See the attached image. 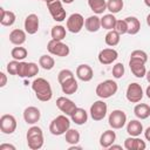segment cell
I'll return each mask as SVG.
<instances>
[{
  "instance_id": "cell-46",
  "label": "cell",
  "mask_w": 150,
  "mask_h": 150,
  "mask_svg": "<svg viewBox=\"0 0 150 150\" xmlns=\"http://www.w3.org/2000/svg\"><path fill=\"white\" fill-rule=\"evenodd\" d=\"M109 149H111V150H112V149H122V146H121V145H114V144H112Z\"/></svg>"
},
{
  "instance_id": "cell-15",
  "label": "cell",
  "mask_w": 150,
  "mask_h": 150,
  "mask_svg": "<svg viewBox=\"0 0 150 150\" xmlns=\"http://www.w3.org/2000/svg\"><path fill=\"white\" fill-rule=\"evenodd\" d=\"M118 57L117 50L114 48H104L98 53V61L102 64H110Z\"/></svg>"
},
{
  "instance_id": "cell-44",
  "label": "cell",
  "mask_w": 150,
  "mask_h": 150,
  "mask_svg": "<svg viewBox=\"0 0 150 150\" xmlns=\"http://www.w3.org/2000/svg\"><path fill=\"white\" fill-rule=\"evenodd\" d=\"M0 77H1V82H0V87L2 88V87H5L6 86V83H7V77H6V75H5V73H0Z\"/></svg>"
},
{
  "instance_id": "cell-11",
  "label": "cell",
  "mask_w": 150,
  "mask_h": 150,
  "mask_svg": "<svg viewBox=\"0 0 150 150\" xmlns=\"http://www.w3.org/2000/svg\"><path fill=\"white\" fill-rule=\"evenodd\" d=\"M16 129V120L13 115L5 114L0 117V130L4 134L11 135L15 131Z\"/></svg>"
},
{
  "instance_id": "cell-14",
  "label": "cell",
  "mask_w": 150,
  "mask_h": 150,
  "mask_svg": "<svg viewBox=\"0 0 150 150\" xmlns=\"http://www.w3.org/2000/svg\"><path fill=\"white\" fill-rule=\"evenodd\" d=\"M39 25H40V21H39V16L36 14L32 13V14H28L26 16L25 23H23L26 33H28L30 35L35 34L39 30Z\"/></svg>"
},
{
  "instance_id": "cell-6",
  "label": "cell",
  "mask_w": 150,
  "mask_h": 150,
  "mask_svg": "<svg viewBox=\"0 0 150 150\" xmlns=\"http://www.w3.org/2000/svg\"><path fill=\"white\" fill-rule=\"evenodd\" d=\"M47 7L49 9L50 15L53 16V19L57 22H62L63 20H66V9L62 6V1L61 0H53L47 4Z\"/></svg>"
},
{
  "instance_id": "cell-36",
  "label": "cell",
  "mask_w": 150,
  "mask_h": 150,
  "mask_svg": "<svg viewBox=\"0 0 150 150\" xmlns=\"http://www.w3.org/2000/svg\"><path fill=\"white\" fill-rule=\"evenodd\" d=\"M39 73V67L36 63L34 62H27V67H26V77H33L35 75H38Z\"/></svg>"
},
{
  "instance_id": "cell-41",
  "label": "cell",
  "mask_w": 150,
  "mask_h": 150,
  "mask_svg": "<svg viewBox=\"0 0 150 150\" xmlns=\"http://www.w3.org/2000/svg\"><path fill=\"white\" fill-rule=\"evenodd\" d=\"M130 57L141 59V60H143L145 63H146V61H148V55H146V53H145L144 50H141V49H136V50H134V52L131 53Z\"/></svg>"
},
{
  "instance_id": "cell-26",
  "label": "cell",
  "mask_w": 150,
  "mask_h": 150,
  "mask_svg": "<svg viewBox=\"0 0 150 150\" xmlns=\"http://www.w3.org/2000/svg\"><path fill=\"white\" fill-rule=\"evenodd\" d=\"M127 21L128 25V34L130 35H135L139 32L141 29V22L136 16H128L124 19Z\"/></svg>"
},
{
  "instance_id": "cell-47",
  "label": "cell",
  "mask_w": 150,
  "mask_h": 150,
  "mask_svg": "<svg viewBox=\"0 0 150 150\" xmlns=\"http://www.w3.org/2000/svg\"><path fill=\"white\" fill-rule=\"evenodd\" d=\"M145 94H146V96H148V98H150V86L146 88V90H145Z\"/></svg>"
},
{
  "instance_id": "cell-1",
  "label": "cell",
  "mask_w": 150,
  "mask_h": 150,
  "mask_svg": "<svg viewBox=\"0 0 150 150\" xmlns=\"http://www.w3.org/2000/svg\"><path fill=\"white\" fill-rule=\"evenodd\" d=\"M32 89L35 93V96L38 100L42 102H47L52 98L53 96V90L50 87V83L43 79V77H38L32 82Z\"/></svg>"
},
{
  "instance_id": "cell-22",
  "label": "cell",
  "mask_w": 150,
  "mask_h": 150,
  "mask_svg": "<svg viewBox=\"0 0 150 150\" xmlns=\"http://www.w3.org/2000/svg\"><path fill=\"white\" fill-rule=\"evenodd\" d=\"M61 89L63 91V94L66 95H73L79 89V84H77V81L75 80V77H71V79H68L66 80L64 82L61 83Z\"/></svg>"
},
{
  "instance_id": "cell-20",
  "label": "cell",
  "mask_w": 150,
  "mask_h": 150,
  "mask_svg": "<svg viewBox=\"0 0 150 150\" xmlns=\"http://www.w3.org/2000/svg\"><path fill=\"white\" fill-rule=\"evenodd\" d=\"M9 41L15 46H21L26 41V30L15 28L9 33Z\"/></svg>"
},
{
  "instance_id": "cell-51",
  "label": "cell",
  "mask_w": 150,
  "mask_h": 150,
  "mask_svg": "<svg viewBox=\"0 0 150 150\" xmlns=\"http://www.w3.org/2000/svg\"><path fill=\"white\" fill-rule=\"evenodd\" d=\"M144 4H145L148 7H150V0H144Z\"/></svg>"
},
{
  "instance_id": "cell-35",
  "label": "cell",
  "mask_w": 150,
  "mask_h": 150,
  "mask_svg": "<svg viewBox=\"0 0 150 150\" xmlns=\"http://www.w3.org/2000/svg\"><path fill=\"white\" fill-rule=\"evenodd\" d=\"M27 54H28L27 49H26L25 47H20V46L14 47V48L12 49V52H11L12 57H13L14 60H18V61H22V60L27 56Z\"/></svg>"
},
{
  "instance_id": "cell-19",
  "label": "cell",
  "mask_w": 150,
  "mask_h": 150,
  "mask_svg": "<svg viewBox=\"0 0 150 150\" xmlns=\"http://www.w3.org/2000/svg\"><path fill=\"white\" fill-rule=\"evenodd\" d=\"M116 139V134L112 130H105L100 137V145L104 149H109Z\"/></svg>"
},
{
  "instance_id": "cell-34",
  "label": "cell",
  "mask_w": 150,
  "mask_h": 150,
  "mask_svg": "<svg viewBox=\"0 0 150 150\" xmlns=\"http://www.w3.org/2000/svg\"><path fill=\"white\" fill-rule=\"evenodd\" d=\"M123 0H108L107 2V9L112 13V14H116L118 13L122 8H123Z\"/></svg>"
},
{
  "instance_id": "cell-42",
  "label": "cell",
  "mask_w": 150,
  "mask_h": 150,
  "mask_svg": "<svg viewBox=\"0 0 150 150\" xmlns=\"http://www.w3.org/2000/svg\"><path fill=\"white\" fill-rule=\"evenodd\" d=\"M26 67H27V62H23V61H20V62H19L18 76H20V77H26Z\"/></svg>"
},
{
  "instance_id": "cell-48",
  "label": "cell",
  "mask_w": 150,
  "mask_h": 150,
  "mask_svg": "<svg viewBox=\"0 0 150 150\" xmlns=\"http://www.w3.org/2000/svg\"><path fill=\"white\" fill-rule=\"evenodd\" d=\"M145 76H146V80H148V82L150 83V70H149V71H146V74H145Z\"/></svg>"
},
{
  "instance_id": "cell-18",
  "label": "cell",
  "mask_w": 150,
  "mask_h": 150,
  "mask_svg": "<svg viewBox=\"0 0 150 150\" xmlns=\"http://www.w3.org/2000/svg\"><path fill=\"white\" fill-rule=\"evenodd\" d=\"M124 148L127 150H144L146 148V144L144 141L138 138V136H130L124 141Z\"/></svg>"
},
{
  "instance_id": "cell-52",
  "label": "cell",
  "mask_w": 150,
  "mask_h": 150,
  "mask_svg": "<svg viewBox=\"0 0 150 150\" xmlns=\"http://www.w3.org/2000/svg\"><path fill=\"white\" fill-rule=\"evenodd\" d=\"M43 1H46V4H48V2H50V1H53V0H43Z\"/></svg>"
},
{
  "instance_id": "cell-32",
  "label": "cell",
  "mask_w": 150,
  "mask_h": 150,
  "mask_svg": "<svg viewBox=\"0 0 150 150\" xmlns=\"http://www.w3.org/2000/svg\"><path fill=\"white\" fill-rule=\"evenodd\" d=\"M66 135V142L70 145H74V144H77L80 142V132L75 129H68L67 132L64 134Z\"/></svg>"
},
{
  "instance_id": "cell-9",
  "label": "cell",
  "mask_w": 150,
  "mask_h": 150,
  "mask_svg": "<svg viewBox=\"0 0 150 150\" xmlns=\"http://www.w3.org/2000/svg\"><path fill=\"white\" fill-rule=\"evenodd\" d=\"M107 111H108V105L105 102L98 100V101H95L91 105H90V116L94 121H102L105 115H107Z\"/></svg>"
},
{
  "instance_id": "cell-16",
  "label": "cell",
  "mask_w": 150,
  "mask_h": 150,
  "mask_svg": "<svg viewBox=\"0 0 150 150\" xmlns=\"http://www.w3.org/2000/svg\"><path fill=\"white\" fill-rule=\"evenodd\" d=\"M41 117V112L36 107H27L23 110V120L27 124H35L39 122Z\"/></svg>"
},
{
  "instance_id": "cell-8",
  "label": "cell",
  "mask_w": 150,
  "mask_h": 150,
  "mask_svg": "<svg viewBox=\"0 0 150 150\" xmlns=\"http://www.w3.org/2000/svg\"><path fill=\"white\" fill-rule=\"evenodd\" d=\"M84 26V18L80 13H73L67 19V29L70 33H80Z\"/></svg>"
},
{
  "instance_id": "cell-28",
  "label": "cell",
  "mask_w": 150,
  "mask_h": 150,
  "mask_svg": "<svg viewBox=\"0 0 150 150\" xmlns=\"http://www.w3.org/2000/svg\"><path fill=\"white\" fill-rule=\"evenodd\" d=\"M88 6L95 14H102L107 9L105 0H88Z\"/></svg>"
},
{
  "instance_id": "cell-43",
  "label": "cell",
  "mask_w": 150,
  "mask_h": 150,
  "mask_svg": "<svg viewBox=\"0 0 150 150\" xmlns=\"http://www.w3.org/2000/svg\"><path fill=\"white\" fill-rule=\"evenodd\" d=\"M15 150V146L12 145V144H8V143H4L0 145V150Z\"/></svg>"
},
{
  "instance_id": "cell-38",
  "label": "cell",
  "mask_w": 150,
  "mask_h": 150,
  "mask_svg": "<svg viewBox=\"0 0 150 150\" xmlns=\"http://www.w3.org/2000/svg\"><path fill=\"white\" fill-rule=\"evenodd\" d=\"M71 77H74V74H73V71L69 70V69H62V70L57 74V81H59L60 84H61L62 82H64L66 80L71 79Z\"/></svg>"
},
{
  "instance_id": "cell-12",
  "label": "cell",
  "mask_w": 150,
  "mask_h": 150,
  "mask_svg": "<svg viewBox=\"0 0 150 150\" xmlns=\"http://www.w3.org/2000/svg\"><path fill=\"white\" fill-rule=\"evenodd\" d=\"M129 67H130V70L131 73L138 77V79H142L145 76L146 74V68H145V62L141 59H136V57H130L129 60Z\"/></svg>"
},
{
  "instance_id": "cell-24",
  "label": "cell",
  "mask_w": 150,
  "mask_h": 150,
  "mask_svg": "<svg viewBox=\"0 0 150 150\" xmlns=\"http://www.w3.org/2000/svg\"><path fill=\"white\" fill-rule=\"evenodd\" d=\"M127 132L130 136H139L143 132V124L138 121V120H131L130 122H128L127 125Z\"/></svg>"
},
{
  "instance_id": "cell-10",
  "label": "cell",
  "mask_w": 150,
  "mask_h": 150,
  "mask_svg": "<svg viewBox=\"0 0 150 150\" xmlns=\"http://www.w3.org/2000/svg\"><path fill=\"white\" fill-rule=\"evenodd\" d=\"M127 100L131 103H138L143 98V89L142 86L137 82H132L127 88Z\"/></svg>"
},
{
  "instance_id": "cell-27",
  "label": "cell",
  "mask_w": 150,
  "mask_h": 150,
  "mask_svg": "<svg viewBox=\"0 0 150 150\" xmlns=\"http://www.w3.org/2000/svg\"><path fill=\"white\" fill-rule=\"evenodd\" d=\"M1 12V18H0V23L2 26L9 27L15 22V14L12 11H6L4 8H0Z\"/></svg>"
},
{
  "instance_id": "cell-25",
  "label": "cell",
  "mask_w": 150,
  "mask_h": 150,
  "mask_svg": "<svg viewBox=\"0 0 150 150\" xmlns=\"http://www.w3.org/2000/svg\"><path fill=\"white\" fill-rule=\"evenodd\" d=\"M134 114L139 120H145L150 116V105L145 103H138L134 108Z\"/></svg>"
},
{
  "instance_id": "cell-39",
  "label": "cell",
  "mask_w": 150,
  "mask_h": 150,
  "mask_svg": "<svg viewBox=\"0 0 150 150\" xmlns=\"http://www.w3.org/2000/svg\"><path fill=\"white\" fill-rule=\"evenodd\" d=\"M124 66H123V63H121V62H118V63H116L114 67H112V76L115 77V79H121L123 75H124Z\"/></svg>"
},
{
  "instance_id": "cell-17",
  "label": "cell",
  "mask_w": 150,
  "mask_h": 150,
  "mask_svg": "<svg viewBox=\"0 0 150 150\" xmlns=\"http://www.w3.org/2000/svg\"><path fill=\"white\" fill-rule=\"evenodd\" d=\"M76 76L83 82H89L94 76L93 68L89 64H80L76 68Z\"/></svg>"
},
{
  "instance_id": "cell-7",
  "label": "cell",
  "mask_w": 150,
  "mask_h": 150,
  "mask_svg": "<svg viewBox=\"0 0 150 150\" xmlns=\"http://www.w3.org/2000/svg\"><path fill=\"white\" fill-rule=\"evenodd\" d=\"M108 123L112 129H122L127 123V115L123 110H112L109 115Z\"/></svg>"
},
{
  "instance_id": "cell-13",
  "label": "cell",
  "mask_w": 150,
  "mask_h": 150,
  "mask_svg": "<svg viewBox=\"0 0 150 150\" xmlns=\"http://www.w3.org/2000/svg\"><path fill=\"white\" fill-rule=\"evenodd\" d=\"M56 107L67 116H70L73 114V111L77 108L76 104L71 100H69V98H67L64 96H61V97H59L56 100Z\"/></svg>"
},
{
  "instance_id": "cell-5",
  "label": "cell",
  "mask_w": 150,
  "mask_h": 150,
  "mask_svg": "<svg viewBox=\"0 0 150 150\" xmlns=\"http://www.w3.org/2000/svg\"><path fill=\"white\" fill-rule=\"evenodd\" d=\"M47 49L52 55H56L60 57L68 56L69 52H70L69 47L66 43H63L62 41H59V40H54V39H52L47 43Z\"/></svg>"
},
{
  "instance_id": "cell-49",
  "label": "cell",
  "mask_w": 150,
  "mask_h": 150,
  "mask_svg": "<svg viewBox=\"0 0 150 150\" xmlns=\"http://www.w3.org/2000/svg\"><path fill=\"white\" fill-rule=\"evenodd\" d=\"M146 23L150 27V14H148V16H146Z\"/></svg>"
},
{
  "instance_id": "cell-29",
  "label": "cell",
  "mask_w": 150,
  "mask_h": 150,
  "mask_svg": "<svg viewBox=\"0 0 150 150\" xmlns=\"http://www.w3.org/2000/svg\"><path fill=\"white\" fill-rule=\"evenodd\" d=\"M116 18L112 13L110 14H105L101 18V27L104 28V29H108V30H111L115 28V25H116Z\"/></svg>"
},
{
  "instance_id": "cell-50",
  "label": "cell",
  "mask_w": 150,
  "mask_h": 150,
  "mask_svg": "<svg viewBox=\"0 0 150 150\" xmlns=\"http://www.w3.org/2000/svg\"><path fill=\"white\" fill-rule=\"evenodd\" d=\"M62 2H64V4H71L74 0H61Z\"/></svg>"
},
{
  "instance_id": "cell-33",
  "label": "cell",
  "mask_w": 150,
  "mask_h": 150,
  "mask_svg": "<svg viewBox=\"0 0 150 150\" xmlns=\"http://www.w3.org/2000/svg\"><path fill=\"white\" fill-rule=\"evenodd\" d=\"M50 35H52V39L62 41L66 38V28L63 26H61V25H56V26H54L52 28Z\"/></svg>"
},
{
  "instance_id": "cell-31",
  "label": "cell",
  "mask_w": 150,
  "mask_h": 150,
  "mask_svg": "<svg viewBox=\"0 0 150 150\" xmlns=\"http://www.w3.org/2000/svg\"><path fill=\"white\" fill-rule=\"evenodd\" d=\"M39 64H40L41 68H43L45 70H50V69L54 68L55 61H54V59H53L50 55L45 54V55H41V56H40V59H39Z\"/></svg>"
},
{
  "instance_id": "cell-21",
  "label": "cell",
  "mask_w": 150,
  "mask_h": 150,
  "mask_svg": "<svg viewBox=\"0 0 150 150\" xmlns=\"http://www.w3.org/2000/svg\"><path fill=\"white\" fill-rule=\"evenodd\" d=\"M70 118H71V121H73L75 124L82 125V124H84V123L88 121V112H87L84 109L77 107V108L73 111V114L70 115Z\"/></svg>"
},
{
  "instance_id": "cell-37",
  "label": "cell",
  "mask_w": 150,
  "mask_h": 150,
  "mask_svg": "<svg viewBox=\"0 0 150 150\" xmlns=\"http://www.w3.org/2000/svg\"><path fill=\"white\" fill-rule=\"evenodd\" d=\"M114 29H115L120 35H123V34L128 33V25H127V21H125V20H117Z\"/></svg>"
},
{
  "instance_id": "cell-3",
  "label": "cell",
  "mask_w": 150,
  "mask_h": 150,
  "mask_svg": "<svg viewBox=\"0 0 150 150\" xmlns=\"http://www.w3.org/2000/svg\"><path fill=\"white\" fill-rule=\"evenodd\" d=\"M70 128V121L67 115H59L56 116L49 124V131L54 136H61L67 132Z\"/></svg>"
},
{
  "instance_id": "cell-4",
  "label": "cell",
  "mask_w": 150,
  "mask_h": 150,
  "mask_svg": "<svg viewBox=\"0 0 150 150\" xmlns=\"http://www.w3.org/2000/svg\"><path fill=\"white\" fill-rule=\"evenodd\" d=\"M118 86L115 81L112 80H105L101 83L97 84L96 87V95L100 98H109L111 96H114L117 93Z\"/></svg>"
},
{
  "instance_id": "cell-2",
  "label": "cell",
  "mask_w": 150,
  "mask_h": 150,
  "mask_svg": "<svg viewBox=\"0 0 150 150\" xmlns=\"http://www.w3.org/2000/svg\"><path fill=\"white\" fill-rule=\"evenodd\" d=\"M26 138H27L28 148L32 150H39L43 146V132L40 127L36 125L30 127L27 131Z\"/></svg>"
},
{
  "instance_id": "cell-45",
  "label": "cell",
  "mask_w": 150,
  "mask_h": 150,
  "mask_svg": "<svg viewBox=\"0 0 150 150\" xmlns=\"http://www.w3.org/2000/svg\"><path fill=\"white\" fill-rule=\"evenodd\" d=\"M144 136H145L146 141H149V142H150V127H149V128H146V130L144 131Z\"/></svg>"
},
{
  "instance_id": "cell-30",
  "label": "cell",
  "mask_w": 150,
  "mask_h": 150,
  "mask_svg": "<svg viewBox=\"0 0 150 150\" xmlns=\"http://www.w3.org/2000/svg\"><path fill=\"white\" fill-rule=\"evenodd\" d=\"M120 40H121V35L115 30V29H111L109 30L107 34H105V38H104V41L108 46L110 47H114V46H117L120 43Z\"/></svg>"
},
{
  "instance_id": "cell-40",
  "label": "cell",
  "mask_w": 150,
  "mask_h": 150,
  "mask_svg": "<svg viewBox=\"0 0 150 150\" xmlns=\"http://www.w3.org/2000/svg\"><path fill=\"white\" fill-rule=\"evenodd\" d=\"M19 62L18 60H13V61H9L7 63V71L8 74L11 75H18V69H19Z\"/></svg>"
},
{
  "instance_id": "cell-23",
  "label": "cell",
  "mask_w": 150,
  "mask_h": 150,
  "mask_svg": "<svg viewBox=\"0 0 150 150\" xmlns=\"http://www.w3.org/2000/svg\"><path fill=\"white\" fill-rule=\"evenodd\" d=\"M84 27L90 33L97 32L101 28V18H98L97 15H91V16L87 18L84 21Z\"/></svg>"
}]
</instances>
